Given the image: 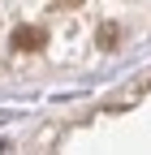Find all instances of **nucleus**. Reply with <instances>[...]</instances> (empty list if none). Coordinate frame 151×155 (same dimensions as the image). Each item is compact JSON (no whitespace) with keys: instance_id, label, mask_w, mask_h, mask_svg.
I'll list each match as a JSON object with an SVG mask.
<instances>
[{"instance_id":"obj_1","label":"nucleus","mask_w":151,"mask_h":155,"mask_svg":"<svg viewBox=\"0 0 151 155\" xmlns=\"http://www.w3.org/2000/svg\"><path fill=\"white\" fill-rule=\"evenodd\" d=\"M43 43H48V30L43 26H17L13 30V48L17 52H39Z\"/></svg>"},{"instance_id":"obj_2","label":"nucleus","mask_w":151,"mask_h":155,"mask_svg":"<svg viewBox=\"0 0 151 155\" xmlns=\"http://www.w3.org/2000/svg\"><path fill=\"white\" fill-rule=\"evenodd\" d=\"M117 39H121V30L112 26V22H108V26H99V48H108V52H112V48H117Z\"/></svg>"},{"instance_id":"obj_3","label":"nucleus","mask_w":151,"mask_h":155,"mask_svg":"<svg viewBox=\"0 0 151 155\" xmlns=\"http://www.w3.org/2000/svg\"><path fill=\"white\" fill-rule=\"evenodd\" d=\"M82 0H56V9H78Z\"/></svg>"}]
</instances>
